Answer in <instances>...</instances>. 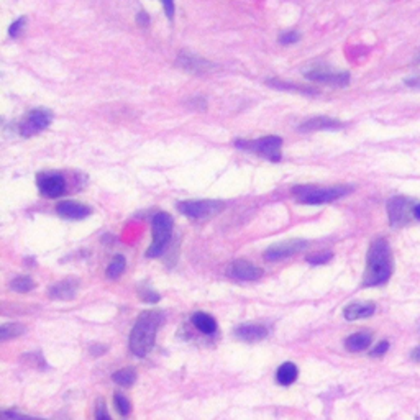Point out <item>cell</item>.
<instances>
[{"instance_id": "cell-1", "label": "cell", "mask_w": 420, "mask_h": 420, "mask_svg": "<svg viewBox=\"0 0 420 420\" xmlns=\"http://www.w3.org/2000/svg\"><path fill=\"white\" fill-rule=\"evenodd\" d=\"M393 275V253L389 243L384 238H377L368 250L366 271H364L363 285L375 288L388 283Z\"/></svg>"}, {"instance_id": "cell-2", "label": "cell", "mask_w": 420, "mask_h": 420, "mask_svg": "<svg viewBox=\"0 0 420 420\" xmlns=\"http://www.w3.org/2000/svg\"><path fill=\"white\" fill-rule=\"evenodd\" d=\"M163 322V315L158 310L141 312L130 334V351L138 358H143L151 351L156 342V334Z\"/></svg>"}, {"instance_id": "cell-3", "label": "cell", "mask_w": 420, "mask_h": 420, "mask_svg": "<svg viewBox=\"0 0 420 420\" xmlns=\"http://www.w3.org/2000/svg\"><path fill=\"white\" fill-rule=\"evenodd\" d=\"M353 192L351 186H334V187H315L310 184L292 187V194L296 196L297 202L307 205H318L334 202V200L345 197Z\"/></svg>"}, {"instance_id": "cell-4", "label": "cell", "mask_w": 420, "mask_h": 420, "mask_svg": "<svg viewBox=\"0 0 420 420\" xmlns=\"http://www.w3.org/2000/svg\"><path fill=\"white\" fill-rule=\"evenodd\" d=\"M153 243H151L146 256L148 258H158L165 253V250L171 242L173 233V217L166 212H158L153 217Z\"/></svg>"}, {"instance_id": "cell-5", "label": "cell", "mask_w": 420, "mask_h": 420, "mask_svg": "<svg viewBox=\"0 0 420 420\" xmlns=\"http://www.w3.org/2000/svg\"><path fill=\"white\" fill-rule=\"evenodd\" d=\"M235 146L240 150L251 151V153L258 154V156L270 159V161H279L281 159V146H283V138L281 137H263L258 140H237Z\"/></svg>"}, {"instance_id": "cell-6", "label": "cell", "mask_w": 420, "mask_h": 420, "mask_svg": "<svg viewBox=\"0 0 420 420\" xmlns=\"http://www.w3.org/2000/svg\"><path fill=\"white\" fill-rule=\"evenodd\" d=\"M225 209V204L222 200L207 199V200H184L178 204V210L180 213L189 218H196V220H202L220 213Z\"/></svg>"}, {"instance_id": "cell-7", "label": "cell", "mask_w": 420, "mask_h": 420, "mask_svg": "<svg viewBox=\"0 0 420 420\" xmlns=\"http://www.w3.org/2000/svg\"><path fill=\"white\" fill-rule=\"evenodd\" d=\"M302 74L309 79V81L329 84L335 87H345L350 84V74L348 73H335L330 71L325 65H310L302 71Z\"/></svg>"}, {"instance_id": "cell-8", "label": "cell", "mask_w": 420, "mask_h": 420, "mask_svg": "<svg viewBox=\"0 0 420 420\" xmlns=\"http://www.w3.org/2000/svg\"><path fill=\"white\" fill-rule=\"evenodd\" d=\"M388 215L393 226L404 225L410 220V215L414 217V204L407 197L396 196L388 202Z\"/></svg>"}, {"instance_id": "cell-9", "label": "cell", "mask_w": 420, "mask_h": 420, "mask_svg": "<svg viewBox=\"0 0 420 420\" xmlns=\"http://www.w3.org/2000/svg\"><path fill=\"white\" fill-rule=\"evenodd\" d=\"M49 124H51V113L36 108V110L28 113L25 120L20 124V133H22V137L36 135V133L48 128Z\"/></svg>"}, {"instance_id": "cell-10", "label": "cell", "mask_w": 420, "mask_h": 420, "mask_svg": "<svg viewBox=\"0 0 420 420\" xmlns=\"http://www.w3.org/2000/svg\"><path fill=\"white\" fill-rule=\"evenodd\" d=\"M38 189L48 199L60 197L66 191L65 178L58 173H41L38 176Z\"/></svg>"}, {"instance_id": "cell-11", "label": "cell", "mask_w": 420, "mask_h": 420, "mask_svg": "<svg viewBox=\"0 0 420 420\" xmlns=\"http://www.w3.org/2000/svg\"><path fill=\"white\" fill-rule=\"evenodd\" d=\"M176 65L179 66L180 69L187 71V73L191 74H197V75H202L205 73H209V71L213 69L212 62L204 60V58L197 56L194 53H189V51H180L178 60H176Z\"/></svg>"}, {"instance_id": "cell-12", "label": "cell", "mask_w": 420, "mask_h": 420, "mask_svg": "<svg viewBox=\"0 0 420 420\" xmlns=\"http://www.w3.org/2000/svg\"><path fill=\"white\" fill-rule=\"evenodd\" d=\"M305 246H307V242L305 240H289L278 243V245H272L264 251V259H266V261H279V259L289 258V256L299 253Z\"/></svg>"}, {"instance_id": "cell-13", "label": "cell", "mask_w": 420, "mask_h": 420, "mask_svg": "<svg viewBox=\"0 0 420 420\" xmlns=\"http://www.w3.org/2000/svg\"><path fill=\"white\" fill-rule=\"evenodd\" d=\"M229 275L237 281H258L263 276V270L248 259H235L230 264Z\"/></svg>"}, {"instance_id": "cell-14", "label": "cell", "mask_w": 420, "mask_h": 420, "mask_svg": "<svg viewBox=\"0 0 420 420\" xmlns=\"http://www.w3.org/2000/svg\"><path fill=\"white\" fill-rule=\"evenodd\" d=\"M58 215L62 218H68V220H82V218L89 217L92 210L87 205L74 202V200H62L56 205Z\"/></svg>"}, {"instance_id": "cell-15", "label": "cell", "mask_w": 420, "mask_h": 420, "mask_svg": "<svg viewBox=\"0 0 420 420\" xmlns=\"http://www.w3.org/2000/svg\"><path fill=\"white\" fill-rule=\"evenodd\" d=\"M78 291H79L78 281H75V279H65V281H60V283L53 284L51 288L48 289V296L53 297V299L71 301V299H74Z\"/></svg>"}, {"instance_id": "cell-16", "label": "cell", "mask_w": 420, "mask_h": 420, "mask_svg": "<svg viewBox=\"0 0 420 420\" xmlns=\"http://www.w3.org/2000/svg\"><path fill=\"white\" fill-rule=\"evenodd\" d=\"M343 124L331 117H312L299 125V132H318V130H337L342 128Z\"/></svg>"}, {"instance_id": "cell-17", "label": "cell", "mask_w": 420, "mask_h": 420, "mask_svg": "<svg viewBox=\"0 0 420 420\" xmlns=\"http://www.w3.org/2000/svg\"><path fill=\"white\" fill-rule=\"evenodd\" d=\"M235 335L243 342H259L268 337V329L258 323H243L235 329Z\"/></svg>"}, {"instance_id": "cell-18", "label": "cell", "mask_w": 420, "mask_h": 420, "mask_svg": "<svg viewBox=\"0 0 420 420\" xmlns=\"http://www.w3.org/2000/svg\"><path fill=\"white\" fill-rule=\"evenodd\" d=\"M375 310L376 305L371 304V302H355V304L347 305L343 315H345L347 320H358V318L371 317Z\"/></svg>"}, {"instance_id": "cell-19", "label": "cell", "mask_w": 420, "mask_h": 420, "mask_svg": "<svg viewBox=\"0 0 420 420\" xmlns=\"http://www.w3.org/2000/svg\"><path fill=\"white\" fill-rule=\"evenodd\" d=\"M191 320H192V325L205 335H212L217 331V322L212 315H209L205 312H196V314H192Z\"/></svg>"}, {"instance_id": "cell-20", "label": "cell", "mask_w": 420, "mask_h": 420, "mask_svg": "<svg viewBox=\"0 0 420 420\" xmlns=\"http://www.w3.org/2000/svg\"><path fill=\"white\" fill-rule=\"evenodd\" d=\"M297 376H299V369L294 363L281 364L278 373H276V381L281 386H291L296 383Z\"/></svg>"}, {"instance_id": "cell-21", "label": "cell", "mask_w": 420, "mask_h": 420, "mask_svg": "<svg viewBox=\"0 0 420 420\" xmlns=\"http://www.w3.org/2000/svg\"><path fill=\"white\" fill-rule=\"evenodd\" d=\"M266 84L272 89H278V91H291V92H299V94H317V91L312 89V87L307 86H299V84H292V82H284L281 81V79H268Z\"/></svg>"}, {"instance_id": "cell-22", "label": "cell", "mask_w": 420, "mask_h": 420, "mask_svg": "<svg viewBox=\"0 0 420 420\" xmlns=\"http://www.w3.org/2000/svg\"><path fill=\"white\" fill-rule=\"evenodd\" d=\"M371 345V335L364 334V331H360V334L351 335V337L347 338L345 348L351 353H358L366 350V348Z\"/></svg>"}, {"instance_id": "cell-23", "label": "cell", "mask_w": 420, "mask_h": 420, "mask_svg": "<svg viewBox=\"0 0 420 420\" xmlns=\"http://www.w3.org/2000/svg\"><path fill=\"white\" fill-rule=\"evenodd\" d=\"M112 380L119 386H121V388H132L137 381V371L132 368H124L120 369V371L113 373Z\"/></svg>"}, {"instance_id": "cell-24", "label": "cell", "mask_w": 420, "mask_h": 420, "mask_svg": "<svg viewBox=\"0 0 420 420\" xmlns=\"http://www.w3.org/2000/svg\"><path fill=\"white\" fill-rule=\"evenodd\" d=\"M8 288L12 289V291L15 292H30L32 289H35V281H33L32 276L28 275H22V276H16L8 283Z\"/></svg>"}, {"instance_id": "cell-25", "label": "cell", "mask_w": 420, "mask_h": 420, "mask_svg": "<svg viewBox=\"0 0 420 420\" xmlns=\"http://www.w3.org/2000/svg\"><path fill=\"white\" fill-rule=\"evenodd\" d=\"M25 325H22V323H3L2 327H0V340L2 342H7V340L10 338H16L20 337V335L25 334Z\"/></svg>"}, {"instance_id": "cell-26", "label": "cell", "mask_w": 420, "mask_h": 420, "mask_svg": "<svg viewBox=\"0 0 420 420\" xmlns=\"http://www.w3.org/2000/svg\"><path fill=\"white\" fill-rule=\"evenodd\" d=\"M125 266H127V259L124 256L119 255L112 259V263L108 264L107 268V276L110 279H117L119 276H121V272L125 271Z\"/></svg>"}, {"instance_id": "cell-27", "label": "cell", "mask_w": 420, "mask_h": 420, "mask_svg": "<svg viewBox=\"0 0 420 420\" xmlns=\"http://www.w3.org/2000/svg\"><path fill=\"white\" fill-rule=\"evenodd\" d=\"M113 402H115V409L117 412L120 415H124V417H127L130 414V410H132V404H130V401L127 397L124 396V394L115 393V396H113Z\"/></svg>"}, {"instance_id": "cell-28", "label": "cell", "mask_w": 420, "mask_h": 420, "mask_svg": "<svg viewBox=\"0 0 420 420\" xmlns=\"http://www.w3.org/2000/svg\"><path fill=\"white\" fill-rule=\"evenodd\" d=\"M331 258H334V253H331V251H320V253H314V255L305 256V261L314 264V266H317V264L329 263Z\"/></svg>"}, {"instance_id": "cell-29", "label": "cell", "mask_w": 420, "mask_h": 420, "mask_svg": "<svg viewBox=\"0 0 420 420\" xmlns=\"http://www.w3.org/2000/svg\"><path fill=\"white\" fill-rule=\"evenodd\" d=\"M138 296H140L141 301L150 302V304H154V302H158L159 299H161L158 292H154L153 289H148V288L138 289Z\"/></svg>"}, {"instance_id": "cell-30", "label": "cell", "mask_w": 420, "mask_h": 420, "mask_svg": "<svg viewBox=\"0 0 420 420\" xmlns=\"http://www.w3.org/2000/svg\"><path fill=\"white\" fill-rule=\"evenodd\" d=\"M25 23H27V19L25 16H20V19H16L14 23L10 25V28H8V35L12 38H19L20 33H22Z\"/></svg>"}, {"instance_id": "cell-31", "label": "cell", "mask_w": 420, "mask_h": 420, "mask_svg": "<svg viewBox=\"0 0 420 420\" xmlns=\"http://www.w3.org/2000/svg\"><path fill=\"white\" fill-rule=\"evenodd\" d=\"M301 40V35L297 32H285L279 35V43L281 45H294Z\"/></svg>"}, {"instance_id": "cell-32", "label": "cell", "mask_w": 420, "mask_h": 420, "mask_svg": "<svg viewBox=\"0 0 420 420\" xmlns=\"http://www.w3.org/2000/svg\"><path fill=\"white\" fill-rule=\"evenodd\" d=\"M159 2H161L163 7H165L166 19L173 22L174 20V0H159Z\"/></svg>"}, {"instance_id": "cell-33", "label": "cell", "mask_w": 420, "mask_h": 420, "mask_svg": "<svg viewBox=\"0 0 420 420\" xmlns=\"http://www.w3.org/2000/svg\"><path fill=\"white\" fill-rule=\"evenodd\" d=\"M150 23H151V19H150L148 12H146V10L138 12V15H137V25H138V27H148Z\"/></svg>"}, {"instance_id": "cell-34", "label": "cell", "mask_w": 420, "mask_h": 420, "mask_svg": "<svg viewBox=\"0 0 420 420\" xmlns=\"http://www.w3.org/2000/svg\"><path fill=\"white\" fill-rule=\"evenodd\" d=\"M388 350H389V343L386 342V340H383V342L377 343L375 350L371 351V356H381V355H384V353Z\"/></svg>"}, {"instance_id": "cell-35", "label": "cell", "mask_w": 420, "mask_h": 420, "mask_svg": "<svg viewBox=\"0 0 420 420\" xmlns=\"http://www.w3.org/2000/svg\"><path fill=\"white\" fill-rule=\"evenodd\" d=\"M95 419H97V420L108 419V412H107V409H105V404L102 401H99V404H97V412H95Z\"/></svg>"}, {"instance_id": "cell-36", "label": "cell", "mask_w": 420, "mask_h": 420, "mask_svg": "<svg viewBox=\"0 0 420 420\" xmlns=\"http://www.w3.org/2000/svg\"><path fill=\"white\" fill-rule=\"evenodd\" d=\"M407 86H420V75L419 78H410L406 81Z\"/></svg>"}, {"instance_id": "cell-37", "label": "cell", "mask_w": 420, "mask_h": 420, "mask_svg": "<svg viewBox=\"0 0 420 420\" xmlns=\"http://www.w3.org/2000/svg\"><path fill=\"white\" fill-rule=\"evenodd\" d=\"M414 218H415V220L420 222V204L414 205Z\"/></svg>"}, {"instance_id": "cell-38", "label": "cell", "mask_w": 420, "mask_h": 420, "mask_svg": "<svg viewBox=\"0 0 420 420\" xmlns=\"http://www.w3.org/2000/svg\"><path fill=\"white\" fill-rule=\"evenodd\" d=\"M412 358H414L415 361H420V347H419V348H415V350L412 351Z\"/></svg>"}, {"instance_id": "cell-39", "label": "cell", "mask_w": 420, "mask_h": 420, "mask_svg": "<svg viewBox=\"0 0 420 420\" xmlns=\"http://www.w3.org/2000/svg\"><path fill=\"white\" fill-rule=\"evenodd\" d=\"M3 415H5V417H19V415H22V414H19V412H15V410H12V412H3Z\"/></svg>"}, {"instance_id": "cell-40", "label": "cell", "mask_w": 420, "mask_h": 420, "mask_svg": "<svg viewBox=\"0 0 420 420\" xmlns=\"http://www.w3.org/2000/svg\"><path fill=\"white\" fill-rule=\"evenodd\" d=\"M417 62H420V51H419V56H417Z\"/></svg>"}]
</instances>
